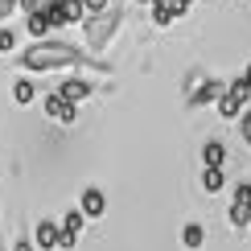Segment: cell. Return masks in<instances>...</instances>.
Masks as SVG:
<instances>
[{
	"label": "cell",
	"instance_id": "2e32d148",
	"mask_svg": "<svg viewBox=\"0 0 251 251\" xmlns=\"http://www.w3.org/2000/svg\"><path fill=\"white\" fill-rule=\"evenodd\" d=\"M82 218H87V214H82V206H78V210H66V218H62V231L78 235V231H82Z\"/></svg>",
	"mask_w": 251,
	"mask_h": 251
},
{
	"label": "cell",
	"instance_id": "9a60e30c",
	"mask_svg": "<svg viewBox=\"0 0 251 251\" xmlns=\"http://www.w3.org/2000/svg\"><path fill=\"white\" fill-rule=\"evenodd\" d=\"M33 95H37V87H33L29 78H21L17 87H13V99H17V103H33Z\"/></svg>",
	"mask_w": 251,
	"mask_h": 251
},
{
	"label": "cell",
	"instance_id": "3957f363",
	"mask_svg": "<svg viewBox=\"0 0 251 251\" xmlns=\"http://www.w3.org/2000/svg\"><path fill=\"white\" fill-rule=\"evenodd\" d=\"M50 8H54V25H78V21L91 17L87 0H54Z\"/></svg>",
	"mask_w": 251,
	"mask_h": 251
},
{
	"label": "cell",
	"instance_id": "ffe728a7",
	"mask_svg": "<svg viewBox=\"0 0 251 251\" xmlns=\"http://www.w3.org/2000/svg\"><path fill=\"white\" fill-rule=\"evenodd\" d=\"M107 4H111V0H87V8H91V13H103Z\"/></svg>",
	"mask_w": 251,
	"mask_h": 251
},
{
	"label": "cell",
	"instance_id": "30bf717a",
	"mask_svg": "<svg viewBox=\"0 0 251 251\" xmlns=\"http://www.w3.org/2000/svg\"><path fill=\"white\" fill-rule=\"evenodd\" d=\"M58 91H62V95H66L70 103H82V99L91 95V82H87V78H66Z\"/></svg>",
	"mask_w": 251,
	"mask_h": 251
},
{
	"label": "cell",
	"instance_id": "4316f807",
	"mask_svg": "<svg viewBox=\"0 0 251 251\" xmlns=\"http://www.w3.org/2000/svg\"><path fill=\"white\" fill-rule=\"evenodd\" d=\"M185 4H190V0H185Z\"/></svg>",
	"mask_w": 251,
	"mask_h": 251
},
{
	"label": "cell",
	"instance_id": "8992f818",
	"mask_svg": "<svg viewBox=\"0 0 251 251\" xmlns=\"http://www.w3.org/2000/svg\"><path fill=\"white\" fill-rule=\"evenodd\" d=\"M50 29H54V8H50V4L29 8V33H33V37H46Z\"/></svg>",
	"mask_w": 251,
	"mask_h": 251
},
{
	"label": "cell",
	"instance_id": "277c9868",
	"mask_svg": "<svg viewBox=\"0 0 251 251\" xmlns=\"http://www.w3.org/2000/svg\"><path fill=\"white\" fill-rule=\"evenodd\" d=\"M251 223V181H243V185H235V198H231V226H243Z\"/></svg>",
	"mask_w": 251,
	"mask_h": 251
},
{
	"label": "cell",
	"instance_id": "52a82bcc",
	"mask_svg": "<svg viewBox=\"0 0 251 251\" xmlns=\"http://www.w3.org/2000/svg\"><path fill=\"white\" fill-rule=\"evenodd\" d=\"M33 243L41 247V251H54V247H62V231L54 223H50V218H41L37 223V235H33Z\"/></svg>",
	"mask_w": 251,
	"mask_h": 251
},
{
	"label": "cell",
	"instance_id": "603a6c76",
	"mask_svg": "<svg viewBox=\"0 0 251 251\" xmlns=\"http://www.w3.org/2000/svg\"><path fill=\"white\" fill-rule=\"evenodd\" d=\"M243 78H247V82H251V66H247V70H243Z\"/></svg>",
	"mask_w": 251,
	"mask_h": 251
},
{
	"label": "cell",
	"instance_id": "7c38bea8",
	"mask_svg": "<svg viewBox=\"0 0 251 251\" xmlns=\"http://www.w3.org/2000/svg\"><path fill=\"white\" fill-rule=\"evenodd\" d=\"M181 243L190 247V251H198V247L206 243V226H198V223H190V226H185V231H181Z\"/></svg>",
	"mask_w": 251,
	"mask_h": 251
},
{
	"label": "cell",
	"instance_id": "44dd1931",
	"mask_svg": "<svg viewBox=\"0 0 251 251\" xmlns=\"http://www.w3.org/2000/svg\"><path fill=\"white\" fill-rule=\"evenodd\" d=\"M37 243H29V239H17V243H13V251H33Z\"/></svg>",
	"mask_w": 251,
	"mask_h": 251
},
{
	"label": "cell",
	"instance_id": "ac0fdd59",
	"mask_svg": "<svg viewBox=\"0 0 251 251\" xmlns=\"http://www.w3.org/2000/svg\"><path fill=\"white\" fill-rule=\"evenodd\" d=\"M239 136H243V144L251 149V111H243V120H239Z\"/></svg>",
	"mask_w": 251,
	"mask_h": 251
},
{
	"label": "cell",
	"instance_id": "7402d4cb",
	"mask_svg": "<svg viewBox=\"0 0 251 251\" xmlns=\"http://www.w3.org/2000/svg\"><path fill=\"white\" fill-rule=\"evenodd\" d=\"M41 4V0H21V8H25V13H29V8H37Z\"/></svg>",
	"mask_w": 251,
	"mask_h": 251
},
{
	"label": "cell",
	"instance_id": "484cf974",
	"mask_svg": "<svg viewBox=\"0 0 251 251\" xmlns=\"http://www.w3.org/2000/svg\"><path fill=\"white\" fill-rule=\"evenodd\" d=\"M0 206H4V198H0Z\"/></svg>",
	"mask_w": 251,
	"mask_h": 251
},
{
	"label": "cell",
	"instance_id": "6da1fadb",
	"mask_svg": "<svg viewBox=\"0 0 251 251\" xmlns=\"http://www.w3.org/2000/svg\"><path fill=\"white\" fill-rule=\"evenodd\" d=\"M25 70H66V66H78L82 62V50L70 46V41H46L37 37L33 50H25Z\"/></svg>",
	"mask_w": 251,
	"mask_h": 251
},
{
	"label": "cell",
	"instance_id": "e0dca14e",
	"mask_svg": "<svg viewBox=\"0 0 251 251\" xmlns=\"http://www.w3.org/2000/svg\"><path fill=\"white\" fill-rule=\"evenodd\" d=\"M13 46H17V33L13 29H0V54H13Z\"/></svg>",
	"mask_w": 251,
	"mask_h": 251
},
{
	"label": "cell",
	"instance_id": "7a4b0ae2",
	"mask_svg": "<svg viewBox=\"0 0 251 251\" xmlns=\"http://www.w3.org/2000/svg\"><path fill=\"white\" fill-rule=\"evenodd\" d=\"M120 29V8H103V13H91L87 21H82V37H87V46L91 50H99V46H107L111 33Z\"/></svg>",
	"mask_w": 251,
	"mask_h": 251
},
{
	"label": "cell",
	"instance_id": "9c48e42d",
	"mask_svg": "<svg viewBox=\"0 0 251 251\" xmlns=\"http://www.w3.org/2000/svg\"><path fill=\"white\" fill-rule=\"evenodd\" d=\"M239 107H243V99L226 87L223 95H218V116H223V120H239Z\"/></svg>",
	"mask_w": 251,
	"mask_h": 251
},
{
	"label": "cell",
	"instance_id": "8fae6325",
	"mask_svg": "<svg viewBox=\"0 0 251 251\" xmlns=\"http://www.w3.org/2000/svg\"><path fill=\"white\" fill-rule=\"evenodd\" d=\"M218 95H223V87H218L214 78H206L202 87H198L194 95H190V107H202V103H210V99H218Z\"/></svg>",
	"mask_w": 251,
	"mask_h": 251
},
{
	"label": "cell",
	"instance_id": "cb8c5ba5",
	"mask_svg": "<svg viewBox=\"0 0 251 251\" xmlns=\"http://www.w3.org/2000/svg\"><path fill=\"white\" fill-rule=\"evenodd\" d=\"M136 4H152V0H136Z\"/></svg>",
	"mask_w": 251,
	"mask_h": 251
},
{
	"label": "cell",
	"instance_id": "d6986e66",
	"mask_svg": "<svg viewBox=\"0 0 251 251\" xmlns=\"http://www.w3.org/2000/svg\"><path fill=\"white\" fill-rule=\"evenodd\" d=\"M13 13H21V0H0V21H8Z\"/></svg>",
	"mask_w": 251,
	"mask_h": 251
},
{
	"label": "cell",
	"instance_id": "ba28073f",
	"mask_svg": "<svg viewBox=\"0 0 251 251\" xmlns=\"http://www.w3.org/2000/svg\"><path fill=\"white\" fill-rule=\"evenodd\" d=\"M78 206H82L87 218H103V214H107V194H103V190H87Z\"/></svg>",
	"mask_w": 251,
	"mask_h": 251
},
{
	"label": "cell",
	"instance_id": "5bb4252c",
	"mask_svg": "<svg viewBox=\"0 0 251 251\" xmlns=\"http://www.w3.org/2000/svg\"><path fill=\"white\" fill-rule=\"evenodd\" d=\"M223 156H226V149H223L218 140H206V144H202V161H206V165H223Z\"/></svg>",
	"mask_w": 251,
	"mask_h": 251
},
{
	"label": "cell",
	"instance_id": "d4e9b609",
	"mask_svg": "<svg viewBox=\"0 0 251 251\" xmlns=\"http://www.w3.org/2000/svg\"><path fill=\"white\" fill-rule=\"evenodd\" d=\"M0 251H4V239H0Z\"/></svg>",
	"mask_w": 251,
	"mask_h": 251
},
{
	"label": "cell",
	"instance_id": "4fadbf2b",
	"mask_svg": "<svg viewBox=\"0 0 251 251\" xmlns=\"http://www.w3.org/2000/svg\"><path fill=\"white\" fill-rule=\"evenodd\" d=\"M202 185H206V194H218V190H223V165H206Z\"/></svg>",
	"mask_w": 251,
	"mask_h": 251
},
{
	"label": "cell",
	"instance_id": "5b68a950",
	"mask_svg": "<svg viewBox=\"0 0 251 251\" xmlns=\"http://www.w3.org/2000/svg\"><path fill=\"white\" fill-rule=\"evenodd\" d=\"M41 111H46L50 120H58V124H75V103L62 95V91H54V95L41 99Z\"/></svg>",
	"mask_w": 251,
	"mask_h": 251
}]
</instances>
